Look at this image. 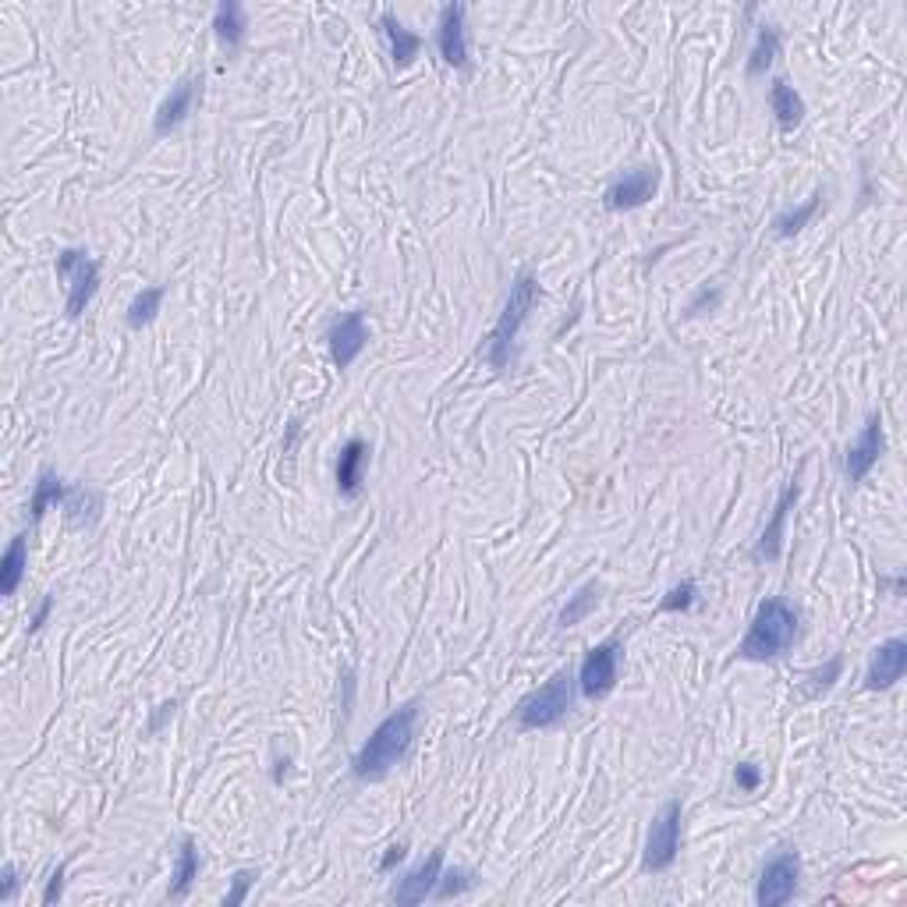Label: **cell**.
I'll return each mask as SVG.
<instances>
[{"label":"cell","mask_w":907,"mask_h":907,"mask_svg":"<svg viewBox=\"0 0 907 907\" xmlns=\"http://www.w3.org/2000/svg\"><path fill=\"white\" fill-rule=\"evenodd\" d=\"M415 720H419V702H408V706L394 709L373 730V737L365 741L362 752L351 762L358 780H380V776H387L408 755L411 741H415Z\"/></svg>","instance_id":"1"},{"label":"cell","mask_w":907,"mask_h":907,"mask_svg":"<svg viewBox=\"0 0 907 907\" xmlns=\"http://www.w3.org/2000/svg\"><path fill=\"white\" fill-rule=\"evenodd\" d=\"M794 638H798V613H794L791 603H783V599L773 596L766 603H759V610L752 617V628H748L737 656L762 663V659H773L791 649Z\"/></svg>","instance_id":"2"},{"label":"cell","mask_w":907,"mask_h":907,"mask_svg":"<svg viewBox=\"0 0 907 907\" xmlns=\"http://www.w3.org/2000/svg\"><path fill=\"white\" fill-rule=\"evenodd\" d=\"M535 298H539V284H535L532 273H521V277L511 284V298H507L504 312H500L497 326H493V334H489V365H493V369H507L514 341H518V330L528 319V312H532Z\"/></svg>","instance_id":"3"},{"label":"cell","mask_w":907,"mask_h":907,"mask_svg":"<svg viewBox=\"0 0 907 907\" xmlns=\"http://www.w3.org/2000/svg\"><path fill=\"white\" fill-rule=\"evenodd\" d=\"M574 706V677L571 674H557L553 681H546L539 691H532L528 698L518 702V720L521 730H550L571 713Z\"/></svg>","instance_id":"4"},{"label":"cell","mask_w":907,"mask_h":907,"mask_svg":"<svg viewBox=\"0 0 907 907\" xmlns=\"http://www.w3.org/2000/svg\"><path fill=\"white\" fill-rule=\"evenodd\" d=\"M57 277H61L64 287H68V302H64V309H68L71 319H78L86 312V305L93 302L96 287H100V263L89 259L86 252L64 249L61 256H57Z\"/></svg>","instance_id":"5"},{"label":"cell","mask_w":907,"mask_h":907,"mask_svg":"<svg viewBox=\"0 0 907 907\" xmlns=\"http://www.w3.org/2000/svg\"><path fill=\"white\" fill-rule=\"evenodd\" d=\"M681 801H667L659 808L656 819L649 826V840H645V869L649 872H667L677 861V847H681Z\"/></svg>","instance_id":"6"},{"label":"cell","mask_w":907,"mask_h":907,"mask_svg":"<svg viewBox=\"0 0 907 907\" xmlns=\"http://www.w3.org/2000/svg\"><path fill=\"white\" fill-rule=\"evenodd\" d=\"M617 670H621V642L610 638V642L596 645L589 656L582 659V670H578V688L585 698H603L613 691L617 684Z\"/></svg>","instance_id":"7"},{"label":"cell","mask_w":907,"mask_h":907,"mask_svg":"<svg viewBox=\"0 0 907 907\" xmlns=\"http://www.w3.org/2000/svg\"><path fill=\"white\" fill-rule=\"evenodd\" d=\"M798 879H801V858L794 851H780L773 861L759 876V890H755V900L762 907H780L794 897L798 890Z\"/></svg>","instance_id":"8"},{"label":"cell","mask_w":907,"mask_h":907,"mask_svg":"<svg viewBox=\"0 0 907 907\" xmlns=\"http://www.w3.org/2000/svg\"><path fill=\"white\" fill-rule=\"evenodd\" d=\"M656 171L652 167H631V171H624L621 178L613 181L610 188H606V210H635V206H642V202L652 199V192H656Z\"/></svg>","instance_id":"9"},{"label":"cell","mask_w":907,"mask_h":907,"mask_svg":"<svg viewBox=\"0 0 907 907\" xmlns=\"http://www.w3.org/2000/svg\"><path fill=\"white\" fill-rule=\"evenodd\" d=\"M883 447H886V436H883V419L879 415H872L869 426L861 429L858 440L847 447V458H844V472L851 482H861L865 475L872 472V465H876L879 458H883Z\"/></svg>","instance_id":"10"},{"label":"cell","mask_w":907,"mask_h":907,"mask_svg":"<svg viewBox=\"0 0 907 907\" xmlns=\"http://www.w3.org/2000/svg\"><path fill=\"white\" fill-rule=\"evenodd\" d=\"M326 341H330V355H334V362L341 365V369H348V365L365 351V344H369L365 316L362 312H344L341 319H334Z\"/></svg>","instance_id":"11"},{"label":"cell","mask_w":907,"mask_h":907,"mask_svg":"<svg viewBox=\"0 0 907 907\" xmlns=\"http://www.w3.org/2000/svg\"><path fill=\"white\" fill-rule=\"evenodd\" d=\"M907 670V642L904 638H890L883 642L869 659V674H865V688L869 691H886L904 677Z\"/></svg>","instance_id":"12"},{"label":"cell","mask_w":907,"mask_h":907,"mask_svg":"<svg viewBox=\"0 0 907 907\" xmlns=\"http://www.w3.org/2000/svg\"><path fill=\"white\" fill-rule=\"evenodd\" d=\"M436 43L450 68H465L468 64V43H465V4H447L436 29Z\"/></svg>","instance_id":"13"},{"label":"cell","mask_w":907,"mask_h":907,"mask_svg":"<svg viewBox=\"0 0 907 907\" xmlns=\"http://www.w3.org/2000/svg\"><path fill=\"white\" fill-rule=\"evenodd\" d=\"M798 482H787L783 486V493H780V500H776V507H773V521L766 525V532L759 535V543H755V550H752V557L759 560H766V564H773V560H780V543H783V525H787V514H791V507L798 504Z\"/></svg>","instance_id":"14"},{"label":"cell","mask_w":907,"mask_h":907,"mask_svg":"<svg viewBox=\"0 0 907 907\" xmlns=\"http://www.w3.org/2000/svg\"><path fill=\"white\" fill-rule=\"evenodd\" d=\"M440 872H443V851H433L426 861H422L419 869H411L408 876L397 883L394 890V900L404 907L411 904H422V900L429 897V893H436V883H440Z\"/></svg>","instance_id":"15"},{"label":"cell","mask_w":907,"mask_h":907,"mask_svg":"<svg viewBox=\"0 0 907 907\" xmlns=\"http://www.w3.org/2000/svg\"><path fill=\"white\" fill-rule=\"evenodd\" d=\"M199 86H202L199 78H185V82H178V86L171 89V96H167V100L160 103V110H156V121H153L156 135L174 132V128L192 114L195 100H199Z\"/></svg>","instance_id":"16"},{"label":"cell","mask_w":907,"mask_h":907,"mask_svg":"<svg viewBox=\"0 0 907 907\" xmlns=\"http://www.w3.org/2000/svg\"><path fill=\"white\" fill-rule=\"evenodd\" d=\"M365 461H369V447H365V440H348L341 447V458H337V489H341L344 497H358Z\"/></svg>","instance_id":"17"},{"label":"cell","mask_w":907,"mask_h":907,"mask_svg":"<svg viewBox=\"0 0 907 907\" xmlns=\"http://www.w3.org/2000/svg\"><path fill=\"white\" fill-rule=\"evenodd\" d=\"M25 567H29V535H15L4 553V564H0V592L4 596H15L18 585L25 578Z\"/></svg>","instance_id":"18"},{"label":"cell","mask_w":907,"mask_h":907,"mask_svg":"<svg viewBox=\"0 0 907 907\" xmlns=\"http://www.w3.org/2000/svg\"><path fill=\"white\" fill-rule=\"evenodd\" d=\"M769 107H773L776 125H780L783 132L798 128L801 117H805V103H801V96L794 93V86H787V82H773V89H769Z\"/></svg>","instance_id":"19"},{"label":"cell","mask_w":907,"mask_h":907,"mask_svg":"<svg viewBox=\"0 0 907 907\" xmlns=\"http://www.w3.org/2000/svg\"><path fill=\"white\" fill-rule=\"evenodd\" d=\"M380 25H383V36L390 39V57H394V64H401V68H404V64H411L415 57H419L422 39L415 36V32L404 29V25L397 22L394 15H383Z\"/></svg>","instance_id":"20"},{"label":"cell","mask_w":907,"mask_h":907,"mask_svg":"<svg viewBox=\"0 0 907 907\" xmlns=\"http://www.w3.org/2000/svg\"><path fill=\"white\" fill-rule=\"evenodd\" d=\"M68 493H71V489L64 486V482L57 479L54 472H39L36 493H32V504H29L32 521H39V518H43V514H47L50 507L64 504V500H68Z\"/></svg>","instance_id":"21"},{"label":"cell","mask_w":907,"mask_h":907,"mask_svg":"<svg viewBox=\"0 0 907 907\" xmlns=\"http://www.w3.org/2000/svg\"><path fill=\"white\" fill-rule=\"evenodd\" d=\"M213 29H217L220 43H227V47H241V39H245V11H241V4H234V0H224L217 8V15H213Z\"/></svg>","instance_id":"22"},{"label":"cell","mask_w":907,"mask_h":907,"mask_svg":"<svg viewBox=\"0 0 907 907\" xmlns=\"http://www.w3.org/2000/svg\"><path fill=\"white\" fill-rule=\"evenodd\" d=\"M199 879V847L195 840H181V851H178V869H174V883H171V897L181 900L192 883Z\"/></svg>","instance_id":"23"},{"label":"cell","mask_w":907,"mask_h":907,"mask_svg":"<svg viewBox=\"0 0 907 907\" xmlns=\"http://www.w3.org/2000/svg\"><path fill=\"white\" fill-rule=\"evenodd\" d=\"M776 50H780V32L773 29V25H762L759 29V39H755V50L752 57H748V75H762V71L773 64Z\"/></svg>","instance_id":"24"},{"label":"cell","mask_w":907,"mask_h":907,"mask_svg":"<svg viewBox=\"0 0 907 907\" xmlns=\"http://www.w3.org/2000/svg\"><path fill=\"white\" fill-rule=\"evenodd\" d=\"M596 603H599V585H596V582H589L582 592H574L571 603H567L564 610H560V628H571V624L585 621V617H589V613L596 610Z\"/></svg>","instance_id":"25"},{"label":"cell","mask_w":907,"mask_h":907,"mask_svg":"<svg viewBox=\"0 0 907 907\" xmlns=\"http://www.w3.org/2000/svg\"><path fill=\"white\" fill-rule=\"evenodd\" d=\"M819 202H822V195H812V199H808L805 206H798V210H787V213H780V217L773 220V231H776V238H794V234H798L801 227H805L808 220L815 217V210H819Z\"/></svg>","instance_id":"26"},{"label":"cell","mask_w":907,"mask_h":907,"mask_svg":"<svg viewBox=\"0 0 907 907\" xmlns=\"http://www.w3.org/2000/svg\"><path fill=\"white\" fill-rule=\"evenodd\" d=\"M160 302H163V287H146L142 295H135V302L128 305V326L142 330L146 323H153V316L160 312Z\"/></svg>","instance_id":"27"},{"label":"cell","mask_w":907,"mask_h":907,"mask_svg":"<svg viewBox=\"0 0 907 907\" xmlns=\"http://www.w3.org/2000/svg\"><path fill=\"white\" fill-rule=\"evenodd\" d=\"M64 507H68L71 521L75 525H82V521H93L96 511H100V497L96 493H89V489H71L68 500H64Z\"/></svg>","instance_id":"28"},{"label":"cell","mask_w":907,"mask_h":907,"mask_svg":"<svg viewBox=\"0 0 907 907\" xmlns=\"http://www.w3.org/2000/svg\"><path fill=\"white\" fill-rule=\"evenodd\" d=\"M475 886V876L465 869H450V872H440V883H436V897L440 900H450V897H461V893H468Z\"/></svg>","instance_id":"29"},{"label":"cell","mask_w":907,"mask_h":907,"mask_svg":"<svg viewBox=\"0 0 907 907\" xmlns=\"http://www.w3.org/2000/svg\"><path fill=\"white\" fill-rule=\"evenodd\" d=\"M695 592H698V589H695V582H691V578H688V582H681V585H677V589H670V596L663 599V603H659V610H667V613H674V610H688V606L695 603Z\"/></svg>","instance_id":"30"},{"label":"cell","mask_w":907,"mask_h":907,"mask_svg":"<svg viewBox=\"0 0 907 907\" xmlns=\"http://www.w3.org/2000/svg\"><path fill=\"white\" fill-rule=\"evenodd\" d=\"M734 780H737V787L745 794H752V791H759V783H762V769L755 766V762H741V766L734 769Z\"/></svg>","instance_id":"31"},{"label":"cell","mask_w":907,"mask_h":907,"mask_svg":"<svg viewBox=\"0 0 907 907\" xmlns=\"http://www.w3.org/2000/svg\"><path fill=\"white\" fill-rule=\"evenodd\" d=\"M256 879H259V872L241 869L238 876H234V883H231V893H227V907H238L241 900H245V893H249V886L256 883Z\"/></svg>","instance_id":"32"},{"label":"cell","mask_w":907,"mask_h":907,"mask_svg":"<svg viewBox=\"0 0 907 907\" xmlns=\"http://www.w3.org/2000/svg\"><path fill=\"white\" fill-rule=\"evenodd\" d=\"M837 677H840V659H830V663H826V670L812 674V681H815V688H830Z\"/></svg>","instance_id":"33"},{"label":"cell","mask_w":907,"mask_h":907,"mask_svg":"<svg viewBox=\"0 0 907 907\" xmlns=\"http://www.w3.org/2000/svg\"><path fill=\"white\" fill-rule=\"evenodd\" d=\"M716 302H720V291H702V295L688 305V316H698L702 309H713Z\"/></svg>","instance_id":"34"},{"label":"cell","mask_w":907,"mask_h":907,"mask_svg":"<svg viewBox=\"0 0 907 907\" xmlns=\"http://www.w3.org/2000/svg\"><path fill=\"white\" fill-rule=\"evenodd\" d=\"M61 886H64V865H57V872L47 883V893H43V904H54V900L61 897Z\"/></svg>","instance_id":"35"},{"label":"cell","mask_w":907,"mask_h":907,"mask_svg":"<svg viewBox=\"0 0 907 907\" xmlns=\"http://www.w3.org/2000/svg\"><path fill=\"white\" fill-rule=\"evenodd\" d=\"M404 854H408V847H404V844H394L387 854H383V861H380V872H390V869H394V865H401V861H404Z\"/></svg>","instance_id":"36"},{"label":"cell","mask_w":907,"mask_h":907,"mask_svg":"<svg viewBox=\"0 0 907 907\" xmlns=\"http://www.w3.org/2000/svg\"><path fill=\"white\" fill-rule=\"evenodd\" d=\"M15 890H18V872H15V865H8V869H4V883H0V900H11Z\"/></svg>","instance_id":"37"},{"label":"cell","mask_w":907,"mask_h":907,"mask_svg":"<svg viewBox=\"0 0 907 907\" xmlns=\"http://www.w3.org/2000/svg\"><path fill=\"white\" fill-rule=\"evenodd\" d=\"M174 709H178V702H163V706H160V713H156V716H153V723H149V730H153V734H156V730H160L163 723H167V720H171V716H174Z\"/></svg>","instance_id":"38"},{"label":"cell","mask_w":907,"mask_h":907,"mask_svg":"<svg viewBox=\"0 0 907 907\" xmlns=\"http://www.w3.org/2000/svg\"><path fill=\"white\" fill-rule=\"evenodd\" d=\"M50 610H54V596H47V599H43V603H39V610H36V617H32V624H29V628H32V631H36V628H43V621H47V617H50Z\"/></svg>","instance_id":"39"}]
</instances>
